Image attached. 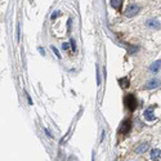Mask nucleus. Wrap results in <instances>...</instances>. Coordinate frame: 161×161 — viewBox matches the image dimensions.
Here are the masks:
<instances>
[{"label":"nucleus","mask_w":161,"mask_h":161,"mask_svg":"<svg viewBox=\"0 0 161 161\" xmlns=\"http://www.w3.org/2000/svg\"><path fill=\"white\" fill-rule=\"evenodd\" d=\"M38 50H39V52H40V53H41V54H43V56H45V49H44V48H41V47H39V48H38Z\"/></svg>","instance_id":"f3484780"},{"label":"nucleus","mask_w":161,"mask_h":161,"mask_svg":"<svg viewBox=\"0 0 161 161\" xmlns=\"http://www.w3.org/2000/svg\"><path fill=\"white\" fill-rule=\"evenodd\" d=\"M26 95H27V100H28V103H30V104H32V100H31V98H30V95H28L27 93H26Z\"/></svg>","instance_id":"aec40b11"},{"label":"nucleus","mask_w":161,"mask_h":161,"mask_svg":"<svg viewBox=\"0 0 161 161\" xmlns=\"http://www.w3.org/2000/svg\"><path fill=\"white\" fill-rule=\"evenodd\" d=\"M62 49H63V50H68V49H70V44H68V43H63V44H62Z\"/></svg>","instance_id":"2eb2a0df"},{"label":"nucleus","mask_w":161,"mask_h":161,"mask_svg":"<svg viewBox=\"0 0 161 161\" xmlns=\"http://www.w3.org/2000/svg\"><path fill=\"white\" fill-rule=\"evenodd\" d=\"M124 103L126 106V108L129 110L130 112H133L137 110V106H138V102H137V98H135L134 94H126L124 98Z\"/></svg>","instance_id":"f257e3e1"},{"label":"nucleus","mask_w":161,"mask_h":161,"mask_svg":"<svg viewBox=\"0 0 161 161\" xmlns=\"http://www.w3.org/2000/svg\"><path fill=\"white\" fill-rule=\"evenodd\" d=\"M119 84H120V87H121L123 89H125V88H129V79L125 76V77H120L119 79Z\"/></svg>","instance_id":"9d476101"},{"label":"nucleus","mask_w":161,"mask_h":161,"mask_svg":"<svg viewBox=\"0 0 161 161\" xmlns=\"http://www.w3.org/2000/svg\"><path fill=\"white\" fill-rule=\"evenodd\" d=\"M146 26L156 30V28H160V22L156 18H150V19H147V22H146Z\"/></svg>","instance_id":"423d86ee"},{"label":"nucleus","mask_w":161,"mask_h":161,"mask_svg":"<svg viewBox=\"0 0 161 161\" xmlns=\"http://www.w3.org/2000/svg\"><path fill=\"white\" fill-rule=\"evenodd\" d=\"M147 148H148V143H142V144H139V147H137V153H143V152H146L147 151Z\"/></svg>","instance_id":"9b49d317"},{"label":"nucleus","mask_w":161,"mask_h":161,"mask_svg":"<svg viewBox=\"0 0 161 161\" xmlns=\"http://www.w3.org/2000/svg\"><path fill=\"white\" fill-rule=\"evenodd\" d=\"M138 12H139V7L137 5V4H129V5L126 7V9L124 11V14L126 17H134Z\"/></svg>","instance_id":"7ed1b4c3"},{"label":"nucleus","mask_w":161,"mask_h":161,"mask_svg":"<svg viewBox=\"0 0 161 161\" xmlns=\"http://www.w3.org/2000/svg\"><path fill=\"white\" fill-rule=\"evenodd\" d=\"M71 47H72V52H76V45H75V40L71 39Z\"/></svg>","instance_id":"dca6fc26"},{"label":"nucleus","mask_w":161,"mask_h":161,"mask_svg":"<svg viewBox=\"0 0 161 161\" xmlns=\"http://www.w3.org/2000/svg\"><path fill=\"white\" fill-rule=\"evenodd\" d=\"M59 13H61L59 11H56V12H54V13L52 14V16H50V19H52V21H54V19H56V18L59 16Z\"/></svg>","instance_id":"ddd939ff"},{"label":"nucleus","mask_w":161,"mask_h":161,"mask_svg":"<svg viewBox=\"0 0 161 161\" xmlns=\"http://www.w3.org/2000/svg\"><path fill=\"white\" fill-rule=\"evenodd\" d=\"M160 84H161L160 80L157 77H153V79H151L147 81V84L144 85V89H155V88H157Z\"/></svg>","instance_id":"39448f33"},{"label":"nucleus","mask_w":161,"mask_h":161,"mask_svg":"<svg viewBox=\"0 0 161 161\" xmlns=\"http://www.w3.org/2000/svg\"><path fill=\"white\" fill-rule=\"evenodd\" d=\"M103 138H104V130H102V135H100V142H102V140H103Z\"/></svg>","instance_id":"412c9836"},{"label":"nucleus","mask_w":161,"mask_h":161,"mask_svg":"<svg viewBox=\"0 0 161 161\" xmlns=\"http://www.w3.org/2000/svg\"><path fill=\"white\" fill-rule=\"evenodd\" d=\"M19 34H21V31H19V25H17V40H19Z\"/></svg>","instance_id":"a211bd4d"},{"label":"nucleus","mask_w":161,"mask_h":161,"mask_svg":"<svg viewBox=\"0 0 161 161\" xmlns=\"http://www.w3.org/2000/svg\"><path fill=\"white\" fill-rule=\"evenodd\" d=\"M130 129H132V120L128 119V120H124V121L120 124V128H119V134L121 135H126Z\"/></svg>","instance_id":"f03ea898"},{"label":"nucleus","mask_w":161,"mask_h":161,"mask_svg":"<svg viewBox=\"0 0 161 161\" xmlns=\"http://www.w3.org/2000/svg\"><path fill=\"white\" fill-rule=\"evenodd\" d=\"M156 108V106H151V107H148L146 111L143 112V117L147 120V121H153V120H156V116L153 115V110Z\"/></svg>","instance_id":"20e7f679"},{"label":"nucleus","mask_w":161,"mask_h":161,"mask_svg":"<svg viewBox=\"0 0 161 161\" xmlns=\"http://www.w3.org/2000/svg\"><path fill=\"white\" fill-rule=\"evenodd\" d=\"M160 156H161V151L159 148H153L152 151H151V153H150V157L152 159L153 161H157L160 159Z\"/></svg>","instance_id":"6e6552de"},{"label":"nucleus","mask_w":161,"mask_h":161,"mask_svg":"<svg viewBox=\"0 0 161 161\" xmlns=\"http://www.w3.org/2000/svg\"><path fill=\"white\" fill-rule=\"evenodd\" d=\"M97 84L100 85V75H99V68L97 66Z\"/></svg>","instance_id":"4468645a"},{"label":"nucleus","mask_w":161,"mask_h":161,"mask_svg":"<svg viewBox=\"0 0 161 161\" xmlns=\"http://www.w3.org/2000/svg\"><path fill=\"white\" fill-rule=\"evenodd\" d=\"M44 132H45V133H47V135H48V137H49V138H52V134H50V133H49V130H48L47 128H44Z\"/></svg>","instance_id":"6ab92c4d"},{"label":"nucleus","mask_w":161,"mask_h":161,"mask_svg":"<svg viewBox=\"0 0 161 161\" xmlns=\"http://www.w3.org/2000/svg\"><path fill=\"white\" fill-rule=\"evenodd\" d=\"M160 67H161V59H159V61H155V62L150 66L148 70H150V71L152 72V74H156V72H157L159 70H160Z\"/></svg>","instance_id":"0eeeda50"},{"label":"nucleus","mask_w":161,"mask_h":161,"mask_svg":"<svg viewBox=\"0 0 161 161\" xmlns=\"http://www.w3.org/2000/svg\"><path fill=\"white\" fill-rule=\"evenodd\" d=\"M110 3H111V7L115 8V9H116V11H119V12L121 11V7H123V4H124L123 0H111Z\"/></svg>","instance_id":"1a4fd4ad"},{"label":"nucleus","mask_w":161,"mask_h":161,"mask_svg":"<svg viewBox=\"0 0 161 161\" xmlns=\"http://www.w3.org/2000/svg\"><path fill=\"white\" fill-rule=\"evenodd\" d=\"M50 48H52V50L54 52V54H56V56H57V58H59V59H61V54H59L58 49H57L56 47H54V45H50Z\"/></svg>","instance_id":"f8f14e48"}]
</instances>
